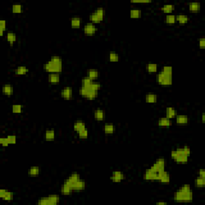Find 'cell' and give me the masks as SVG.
Listing matches in <instances>:
<instances>
[{
    "mask_svg": "<svg viewBox=\"0 0 205 205\" xmlns=\"http://www.w3.org/2000/svg\"><path fill=\"white\" fill-rule=\"evenodd\" d=\"M173 199L176 203H190L193 200V192L190 184H186L176 191Z\"/></svg>",
    "mask_w": 205,
    "mask_h": 205,
    "instance_id": "cell-1",
    "label": "cell"
},
{
    "mask_svg": "<svg viewBox=\"0 0 205 205\" xmlns=\"http://www.w3.org/2000/svg\"><path fill=\"white\" fill-rule=\"evenodd\" d=\"M190 156H191V148L188 146L177 148L171 152V157L177 164H187Z\"/></svg>",
    "mask_w": 205,
    "mask_h": 205,
    "instance_id": "cell-2",
    "label": "cell"
},
{
    "mask_svg": "<svg viewBox=\"0 0 205 205\" xmlns=\"http://www.w3.org/2000/svg\"><path fill=\"white\" fill-rule=\"evenodd\" d=\"M100 87L101 84L96 81H94L90 86L80 87L79 95L87 100H94L98 96L99 91Z\"/></svg>",
    "mask_w": 205,
    "mask_h": 205,
    "instance_id": "cell-3",
    "label": "cell"
},
{
    "mask_svg": "<svg viewBox=\"0 0 205 205\" xmlns=\"http://www.w3.org/2000/svg\"><path fill=\"white\" fill-rule=\"evenodd\" d=\"M43 70L47 73L60 74L63 71V60L60 56H53L43 65Z\"/></svg>",
    "mask_w": 205,
    "mask_h": 205,
    "instance_id": "cell-4",
    "label": "cell"
},
{
    "mask_svg": "<svg viewBox=\"0 0 205 205\" xmlns=\"http://www.w3.org/2000/svg\"><path fill=\"white\" fill-rule=\"evenodd\" d=\"M156 82L160 86H171L172 84V68L171 66H164L162 71L156 75Z\"/></svg>",
    "mask_w": 205,
    "mask_h": 205,
    "instance_id": "cell-5",
    "label": "cell"
},
{
    "mask_svg": "<svg viewBox=\"0 0 205 205\" xmlns=\"http://www.w3.org/2000/svg\"><path fill=\"white\" fill-rule=\"evenodd\" d=\"M105 14L106 11L105 9L102 7H98L95 9L94 12L90 15V21L91 23H94V24H99L105 18Z\"/></svg>",
    "mask_w": 205,
    "mask_h": 205,
    "instance_id": "cell-6",
    "label": "cell"
},
{
    "mask_svg": "<svg viewBox=\"0 0 205 205\" xmlns=\"http://www.w3.org/2000/svg\"><path fill=\"white\" fill-rule=\"evenodd\" d=\"M60 197L59 195H49L42 197L37 201L39 205H56L60 203Z\"/></svg>",
    "mask_w": 205,
    "mask_h": 205,
    "instance_id": "cell-7",
    "label": "cell"
},
{
    "mask_svg": "<svg viewBox=\"0 0 205 205\" xmlns=\"http://www.w3.org/2000/svg\"><path fill=\"white\" fill-rule=\"evenodd\" d=\"M165 165H166V163H165L164 158L160 157L156 160V162L151 166V168L156 172L159 173V176H160V173H162L163 172L165 171Z\"/></svg>",
    "mask_w": 205,
    "mask_h": 205,
    "instance_id": "cell-8",
    "label": "cell"
},
{
    "mask_svg": "<svg viewBox=\"0 0 205 205\" xmlns=\"http://www.w3.org/2000/svg\"><path fill=\"white\" fill-rule=\"evenodd\" d=\"M159 179V173L156 172L155 171H153L151 168L145 171V172L144 174V180L148 182H155L157 181L158 182Z\"/></svg>",
    "mask_w": 205,
    "mask_h": 205,
    "instance_id": "cell-9",
    "label": "cell"
},
{
    "mask_svg": "<svg viewBox=\"0 0 205 205\" xmlns=\"http://www.w3.org/2000/svg\"><path fill=\"white\" fill-rule=\"evenodd\" d=\"M97 32V27H95V24L91 23H87L83 27V33L87 36H93Z\"/></svg>",
    "mask_w": 205,
    "mask_h": 205,
    "instance_id": "cell-10",
    "label": "cell"
},
{
    "mask_svg": "<svg viewBox=\"0 0 205 205\" xmlns=\"http://www.w3.org/2000/svg\"><path fill=\"white\" fill-rule=\"evenodd\" d=\"M124 174L121 171H114L110 176V180L113 183H120L124 180Z\"/></svg>",
    "mask_w": 205,
    "mask_h": 205,
    "instance_id": "cell-11",
    "label": "cell"
},
{
    "mask_svg": "<svg viewBox=\"0 0 205 205\" xmlns=\"http://www.w3.org/2000/svg\"><path fill=\"white\" fill-rule=\"evenodd\" d=\"M60 95L65 100H70L72 99L73 96V90L71 87H64V88L61 90Z\"/></svg>",
    "mask_w": 205,
    "mask_h": 205,
    "instance_id": "cell-12",
    "label": "cell"
},
{
    "mask_svg": "<svg viewBox=\"0 0 205 205\" xmlns=\"http://www.w3.org/2000/svg\"><path fill=\"white\" fill-rule=\"evenodd\" d=\"M80 180H81L80 175L79 174L78 172H73L67 178V180H66L64 183L67 184H68L71 188H72V186L75 183L78 182V181Z\"/></svg>",
    "mask_w": 205,
    "mask_h": 205,
    "instance_id": "cell-13",
    "label": "cell"
},
{
    "mask_svg": "<svg viewBox=\"0 0 205 205\" xmlns=\"http://www.w3.org/2000/svg\"><path fill=\"white\" fill-rule=\"evenodd\" d=\"M0 198L6 202H10L14 199V195L7 189H0Z\"/></svg>",
    "mask_w": 205,
    "mask_h": 205,
    "instance_id": "cell-14",
    "label": "cell"
},
{
    "mask_svg": "<svg viewBox=\"0 0 205 205\" xmlns=\"http://www.w3.org/2000/svg\"><path fill=\"white\" fill-rule=\"evenodd\" d=\"M170 181L171 176L168 172L164 171L162 173H160V176H159L158 182H160V184H168L170 183Z\"/></svg>",
    "mask_w": 205,
    "mask_h": 205,
    "instance_id": "cell-15",
    "label": "cell"
},
{
    "mask_svg": "<svg viewBox=\"0 0 205 205\" xmlns=\"http://www.w3.org/2000/svg\"><path fill=\"white\" fill-rule=\"evenodd\" d=\"M48 83L51 85H56L60 82V75L58 73H51L48 75Z\"/></svg>",
    "mask_w": 205,
    "mask_h": 205,
    "instance_id": "cell-16",
    "label": "cell"
},
{
    "mask_svg": "<svg viewBox=\"0 0 205 205\" xmlns=\"http://www.w3.org/2000/svg\"><path fill=\"white\" fill-rule=\"evenodd\" d=\"M94 118L96 121H103L105 118H106V113H105V111L102 109H96L94 111Z\"/></svg>",
    "mask_w": 205,
    "mask_h": 205,
    "instance_id": "cell-17",
    "label": "cell"
},
{
    "mask_svg": "<svg viewBox=\"0 0 205 205\" xmlns=\"http://www.w3.org/2000/svg\"><path fill=\"white\" fill-rule=\"evenodd\" d=\"M2 94L6 95V96H11L13 93H14V87H13L12 85L10 83L4 84L2 87Z\"/></svg>",
    "mask_w": 205,
    "mask_h": 205,
    "instance_id": "cell-18",
    "label": "cell"
},
{
    "mask_svg": "<svg viewBox=\"0 0 205 205\" xmlns=\"http://www.w3.org/2000/svg\"><path fill=\"white\" fill-rule=\"evenodd\" d=\"M72 188L73 191H83L84 189L86 188V182L83 180H80L78 182L75 183L72 186Z\"/></svg>",
    "mask_w": 205,
    "mask_h": 205,
    "instance_id": "cell-19",
    "label": "cell"
},
{
    "mask_svg": "<svg viewBox=\"0 0 205 205\" xmlns=\"http://www.w3.org/2000/svg\"><path fill=\"white\" fill-rule=\"evenodd\" d=\"M176 123L179 125H186L189 122V118L186 115H177L176 116Z\"/></svg>",
    "mask_w": 205,
    "mask_h": 205,
    "instance_id": "cell-20",
    "label": "cell"
},
{
    "mask_svg": "<svg viewBox=\"0 0 205 205\" xmlns=\"http://www.w3.org/2000/svg\"><path fill=\"white\" fill-rule=\"evenodd\" d=\"M99 75V72L97 69H89L87 72V76L88 79H91L92 81H96Z\"/></svg>",
    "mask_w": 205,
    "mask_h": 205,
    "instance_id": "cell-21",
    "label": "cell"
},
{
    "mask_svg": "<svg viewBox=\"0 0 205 205\" xmlns=\"http://www.w3.org/2000/svg\"><path fill=\"white\" fill-rule=\"evenodd\" d=\"M158 101V96L155 93H148L145 95V102L149 104H155Z\"/></svg>",
    "mask_w": 205,
    "mask_h": 205,
    "instance_id": "cell-22",
    "label": "cell"
},
{
    "mask_svg": "<svg viewBox=\"0 0 205 205\" xmlns=\"http://www.w3.org/2000/svg\"><path fill=\"white\" fill-rule=\"evenodd\" d=\"M41 173V168L38 166H33L29 168L27 175L31 177H36Z\"/></svg>",
    "mask_w": 205,
    "mask_h": 205,
    "instance_id": "cell-23",
    "label": "cell"
},
{
    "mask_svg": "<svg viewBox=\"0 0 205 205\" xmlns=\"http://www.w3.org/2000/svg\"><path fill=\"white\" fill-rule=\"evenodd\" d=\"M82 20L79 17L74 16L71 19V27L72 29H79L81 27Z\"/></svg>",
    "mask_w": 205,
    "mask_h": 205,
    "instance_id": "cell-24",
    "label": "cell"
},
{
    "mask_svg": "<svg viewBox=\"0 0 205 205\" xmlns=\"http://www.w3.org/2000/svg\"><path fill=\"white\" fill-rule=\"evenodd\" d=\"M172 120L167 117L160 118L158 120V126L160 127H169L170 126H172Z\"/></svg>",
    "mask_w": 205,
    "mask_h": 205,
    "instance_id": "cell-25",
    "label": "cell"
},
{
    "mask_svg": "<svg viewBox=\"0 0 205 205\" xmlns=\"http://www.w3.org/2000/svg\"><path fill=\"white\" fill-rule=\"evenodd\" d=\"M85 128H86V124L83 120H77L73 124V129L75 132H79Z\"/></svg>",
    "mask_w": 205,
    "mask_h": 205,
    "instance_id": "cell-26",
    "label": "cell"
},
{
    "mask_svg": "<svg viewBox=\"0 0 205 205\" xmlns=\"http://www.w3.org/2000/svg\"><path fill=\"white\" fill-rule=\"evenodd\" d=\"M146 71L149 74H154L158 72V65L155 63H148L146 66Z\"/></svg>",
    "mask_w": 205,
    "mask_h": 205,
    "instance_id": "cell-27",
    "label": "cell"
},
{
    "mask_svg": "<svg viewBox=\"0 0 205 205\" xmlns=\"http://www.w3.org/2000/svg\"><path fill=\"white\" fill-rule=\"evenodd\" d=\"M44 139L47 141H53L56 139V131H55V130H47L44 133Z\"/></svg>",
    "mask_w": 205,
    "mask_h": 205,
    "instance_id": "cell-28",
    "label": "cell"
},
{
    "mask_svg": "<svg viewBox=\"0 0 205 205\" xmlns=\"http://www.w3.org/2000/svg\"><path fill=\"white\" fill-rule=\"evenodd\" d=\"M72 191H73V190H72V188L68 184L64 183V184L62 185L61 188H60V192H61L62 195H72Z\"/></svg>",
    "mask_w": 205,
    "mask_h": 205,
    "instance_id": "cell-29",
    "label": "cell"
},
{
    "mask_svg": "<svg viewBox=\"0 0 205 205\" xmlns=\"http://www.w3.org/2000/svg\"><path fill=\"white\" fill-rule=\"evenodd\" d=\"M166 117L168 118V119H175L176 116L177 115V111L175 109V107H168L166 108Z\"/></svg>",
    "mask_w": 205,
    "mask_h": 205,
    "instance_id": "cell-30",
    "label": "cell"
},
{
    "mask_svg": "<svg viewBox=\"0 0 205 205\" xmlns=\"http://www.w3.org/2000/svg\"><path fill=\"white\" fill-rule=\"evenodd\" d=\"M29 69L25 66H19L14 70V74L16 75H27Z\"/></svg>",
    "mask_w": 205,
    "mask_h": 205,
    "instance_id": "cell-31",
    "label": "cell"
},
{
    "mask_svg": "<svg viewBox=\"0 0 205 205\" xmlns=\"http://www.w3.org/2000/svg\"><path fill=\"white\" fill-rule=\"evenodd\" d=\"M6 38V41L10 43V46L14 45V43L17 41V35L14 32H7Z\"/></svg>",
    "mask_w": 205,
    "mask_h": 205,
    "instance_id": "cell-32",
    "label": "cell"
},
{
    "mask_svg": "<svg viewBox=\"0 0 205 205\" xmlns=\"http://www.w3.org/2000/svg\"><path fill=\"white\" fill-rule=\"evenodd\" d=\"M115 126L112 123H105L104 127H103V131L106 135H112L115 132Z\"/></svg>",
    "mask_w": 205,
    "mask_h": 205,
    "instance_id": "cell-33",
    "label": "cell"
},
{
    "mask_svg": "<svg viewBox=\"0 0 205 205\" xmlns=\"http://www.w3.org/2000/svg\"><path fill=\"white\" fill-rule=\"evenodd\" d=\"M188 10L191 12H199L200 10V3L196 2H191L188 4Z\"/></svg>",
    "mask_w": 205,
    "mask_h": 205,
    "instance_id": "cell-34",
    "label": "cell"
},
{
    "mask_svg": "<svg viewBox=\"0 0 205 205\" xmlns=\"http://www.w3.org/2000/svg\"><path fill=\"white\" fill-rule=\"evenodd\" d=\"M176 22H178L180 24H186L188 23L189 18L186 14H177L176 15Z\"/></svg>",
    "mask_w": 205,
    "mask_h": 205,
    "instance_id": "cell-35",
    "label": "cell"
},
{
    "mask_svg": "<svg viewBox=\"0 0 205 205\" xmlns=\"http://www.w3.org/2000/svg\"><path fill=\"white\" fill-rule=\"evenodd\" d=\"M160 10H162L164 14H170L171 13H172L173 10H175V6L172 4H164V6L160 8Z\"/></svg>",
    "mask_w": 205,
    "mask_h": 205,
    "instance_id": "cell-36",
    "label": "cell"
},
{
    "mask_svg": "<svg viewBox=\"0 0 205 205\" xmlns=\"http://www.w3.org/2000/svg\"><path fill=\"white\" fill-rule=\"evenodd\" d=\"M195 186L198 188H202L205 186V177L198 176L195 180Z\"/></svg>",
    "mask_w": 205,
    "mask_h": 205,
    "instance_id": "cell-37",
    "label": "cell"
},
{
    "mask_svg": "<svg viewBox=\"0 0 205 205\" xmlns=\"http://www.w3.org/2000/svg\"><path fill=\"white\" fill-rule=\"evenodd\" d=\"M164 22L167 24H175L176 23V15L172 14H167L166 17L164 18Z\"/></svg>",
    "mask_w": 205,
    "mask_h": 205,
    "instance_id": "cell-38",
    "label": "cell"
},
{
    "mask_svg": "<svg viewBox=\"0 0 205 205\" xmlns=\"http://www.w3.org/2000/svg\"><path fill=\"white\" fill-rule=\"evenodd\" d=\"M11 11L14 14H21L23 12V5L20 3H14L11 6Z\"/></svg>",
    "mask_w": 205,
    "mask_h": 205,
    "instance_id": "cell-39",
    "label": "cell"
},
{
    "mask_svg": "<svg viewBox=\"0 0 205 205\" xmlns=\"http://www.w3.org/2000/svg\"><path fill=\"white\" fill-rule=\"evenodd\" d=\"M142 12L139 9H131L130 10V17L131 19H140L141 17Z\"/></svg>",
    "mask_w": 205,
    "mask_h": 205,
    "instance_id": "cell-40",
    "label": "cell"
},
{
    "mask_svg": "<svg viewBox=\"0 0 205 205\" xmlns=\"http://www.w3.org/2000/svg\"><path fill=\"white\" fill-rule=\"evenodd\" d=\"M108 60L111 63H117L119 60V56L115 52H111V53H109Z\"/></svg>",
    "mask_w": 205,
    "mask_h": 205,
    "instance_id": "cell-41",
    "label": "cell"
},
{
    "mask_svg": "<svg viewBox=\"0 0 205 205\" xmlns=\"http://www.w3.org/2000/svg\"><path fill=\"white\" fill-rule=\"evenodd\" d=\"M11 111L14 114H21L23 111V106L21 104H14L11 107Z\"/></svg>",
    "mask_w": 205,
    "mask_h": 205,
    "instance_id": "cell-42",
    "label": "cell"
},
{
    "mask_svg": "<svg viewBox=\"0 0 205 205\" xmlns=\"http://www.w3.org/2000/svg\"><path fill=\"white\" fill-rule=\"evenodd\" d=\"M6 31V21L5 19L0 20V35L3 36L4 32Z\"/></svg>",
    "mask_w": 205,
    "mask_h": 205,
    "instance_id": "cell-43",
    "label": "cell"
},
{
    "mask_svg": "<svg viewBox=\"0 0 205 205\" xmlns=\"http://www.w3.org/2000/svg\"><path fill=\"white\" fill-rule=\"evenodd\" d=\"M78 136L81 140H86V139H87V138H88V131H87V129L85 128V129L82 130V131H79Z\"/></svg>",
    "mask_w": 205,
    "mask_h": 205,
    "instance_id": "cell-44",
    "label": "cell"
},
{
    "mask_svg": "<svg viewBox=\"0 0 205 205\" xmlns=\"http://www.w3.org/2000/svg\"><path fill=\"white\" fill-rule=\"evenodd\" d=\"M93 82H94V81H92L91 79H88L87 77H84V78L82 79V81H81V86L83 87L90 86L91 84Z\"/></svg>",
    "mask_w": 205,
    "mask_h": 205,
    "instance_id": "cell-45",
    "label": "cell"
},
{
    "mask_svg": "<svg viewBox=\"0 0 205 205\" xmlns=\"http://www.w3.org/2000/svg\"><path fill=\"white\" fill-rule=\"evenodd\" d=\"M6 139L8 140L9 144H15L17 142V137L16 135H10L6 136Z\"/></svg>",
    "mask_w": 205,
    "mask_h": 205,
    "instance_id": "cell-46",
    "label": "cell"
},
{
    "mask_svg": "<svg viewBox=\"0 0 205 205\" xmlns=\"http://www.w3.org/2000/svg\"><path fill=\"white\" fill-rule=\"evenodd\" d=\"M0 144H1V145H2V147H8V146L10 145L6 137L0 138Z\"/></svg>",
    "mask_w": 205,
    "mask_h": 205,
    "instance_id": "cell-47",
    "label": "cell"
},
{
    "mask_svg": "<svg viewBox=\"0 0 205 205\" xmlns=\"http://www.w3.org/2000/svg\"><path fill=\"white\" fill-rule=\"evenodd\" d=\"M199 47L200 49L205 48V39L204 37H202L199 39Z\"/></svg>",
    "mask_w": 205,
    "mask_h": 205,
    "instance_id": "cell-48",
    "label": "cell"
},
{
    "mask_svg": "<svg viewBox=\"0 0 205 205\" xmlns=\"http://www.w3.org/2000/svg\"><path fill=\"white\" fill-rule=\"evenodd\" d=\"M131 3H150L152 2L151 0H146V1H131Z\"/></svg>",
    "mask_w": 205,
    "mask_h": 205,
    "instance_id": "cell-49",
    "label": "cell"
},
{
    "mask_svg": "<svg viewBox=\"0 0 205 205\" xmlns=\"http://www.w3.org/2000/svg\"><path fill=\"white\" fill-rule=\"evenodd\" d=\"M198 176L201 177H205V171L203 169H199L198 172Z\"/></svg>",
    "mask_w": 205,
    "mask_h": 205,
    "instance_id": "cell-50",
    "label": "cell"
},
{
    "mask_svg": "<svg viewBox=\"0 0 205 205\" xmlns=\"http://www.w3.org/2000/svg\"><path fill=\"white\" fill-rule=\"evenodd\" d=\"M156 204H158V205H167L168 203H167V202H162V201H160V202H157V203H156Z\"/></svg>",
    "mask_w": 205,
    "mask_h": 205,
    "instance_id": "cell-51",
    "label": "cell"
},
{
    "mask_svg": "<svg viewBox=\"0 0 205 205\" xmlns=\"http://www.w3.org/2000/svg\"><path fill=\"white\" fill-rule=\"evenodd\" d=\"M204 116H205L204 113H202V123H204Z\"/></svg>",
    "mask_w": 205,
    "mask_h": 205,
    "instance_id": "cell-52",
    "label": "cell"
}]
</instances>
